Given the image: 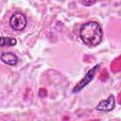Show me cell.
Instances as JSON below:
<instances>
[{"label": "cell", "mask_w": 121, "mask_h": 121, "mask_svg": "<svg viewBox=\"0 0 121 121\" xmlns=\"http://www.w3.org/2000/svg\"><path fill=\"white\" fill-rule=\"evenodd\" d=\"M0 59L4 63H6V64H8L9 66H14L18 62V57L14 53H11V52H4V53H2Z\"/></svg>", "instance_id": "5"}, {"label": "cell", "mask_w": 121, "mask_h": 121, "mask_svg": "<svg viewBox=\"0 0 121 121\" xmlns=\"http://www.w3.org/2000/svg\"><path fill=\"white\" fill-rule=\"evenodd\" d=\"M79 37L84 44L89 47H95L102 42L103 30L97 22L90 21L81 26Z\"/></svg>", "instance_id": "1"}, {"label": "cell", "mask_w": 121, "mask_h": 121, "mask_svg": "<svg viewBox=\"0 0 121 121\" xmlns=\"http://www.w3.org/2000/svg\"><path fill=\"white\" fill-rule=\"evenodd\" d=\"M115 107V97L113 95H110L108 98L101 100L96 106L95 110L100 112H111Z\"/></svg>", "instance_id": "4"}, {"label": "cell", "mask_w": 121, "mask_h": 121, "mask_svg": "<svg viewBox=\"0 0 121 121\" xmlns=\"http://www.w3.org/2000/svg\"><path fill=\"white\" fill-rule=\"evenodd\" d=\"M99 67H100V64H96V65H95L93 68H91V69L85 74V76L81 78V80H79L78 83L76 84V86H75V87L73 88V90H72V93H73V94L78 93V92H80L84 87H86V86L94 79V78H95V76L97 70L99 69Z\"/></svg>", "instance_id": "2"}, {"label": "cell", "mask_w": 121, "mask_h": 121, "mask_svg": "<svg viewBox=\"0 0 121 121\" xmlns=\"http://www.w3.org/2000/svg\"><path fill=\"white\" fill-rule=\"evenodd\" d=\"M17 44V40L12 37L0 36V46H13Z\"/></svg>", "instance_id": "6"}, {"label": "cell", "mask_w": 121, "mask_h": 121, "mask_svg": "<svg viewBox=\"0 0 121 121\" xmlns=\"http://www.w3.org/2000/svg\"><path fill=\"white\" fill-rule=\"evenodd\" d=\"M60 1H63V0H60Z\"/></svg>", "instance_id": "7"}, {"label": "cell", "mask_w": 121, "mask_h": 121, "mask_svg": "<svg viewBox=\"0 0 121 121\" xmlns=\"http://www.w3.org/2000/svg\"><path fill=\"white\" fill-rule=\"evenodd\" d=\"M26 24H27L26 17L21 12H15L9 18V26L14 30L17 31L24 30L26 26Z\"/></svg>", "instance_id": "3"}]
</instances>
